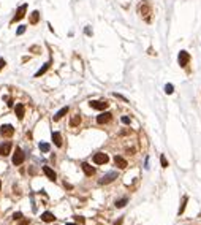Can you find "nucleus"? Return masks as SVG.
Masks as SVG:
<instances>
[{
    "label": "nucleus",
    "instance_id": "4be33fe9",
    "mask_svg": "<svg viewBox=\"0 0 201 225\" xmlns=\"http://www.w3.org/2000/svg\"><path fill=\"white\" fill-rule=\"evenodd\" d=\"M127 201H128V198H122V200H117V201H116V206H117V208H124V206L127 205Z\"/></svg>",
    "mask_w": 201,
    "mask_h": 225
},
{
    "label": "nucleus",
    "instance_id": "72a5a7b5",
    "mask_svg": "<svg viewBox=\"0 0 201 225\" xmlns=\"http://www.w3.org/2000/svg\"><path fill=\"white\" fill-rule=\"evenodd\" d=\"M122 222H124V219H119V220H117V222H116V224H114V225H120V224H122Z\"/></svg>",
    "mask_w": 201,
    "mask_h": 225
},
{
    "label": "nucleus",
    "instance_id": "423d86ee",
    "mask_svg": "<svg viewBox=\"0 0 201 225\" xmlns=\"http://www.w3.org/2000/svg\"><path fill=\"white\" fill-rule=\"evenodd\" d=\"M188 60H190V54H188L187 51H181V52H179L177 62H179V65H181V67H187Z\"/></svg>",
    "mask_w": 201,
    "mask_h": 225
},
{
    "label": "nucleus",
    "instance_id": "c9c22d12",
    "mask_svg": "<svg viewBox=\"0 0 201 225\" xmlns=\"http://www.w3.org/2000/svg\"><path fill=\"white\" fill-rule=\"evenodd\" d=\"M0 189H2V181H0Z\"/></svg>",
    "mask_w": 201,
    "mask_h": 225
},
{
    "label": "nucleus",
    "instance_id": "f3484780",
    "mask_svg": "<svg viewBox=\"0 0 201 225\" xmlns=\"http://www.w3.org/2000/svg\"><path fill=\"white\" fill-rule=\"evenodd\" d=\"M52 141H54V144L57 147L62 146V135L59 132H52Z\"/></svg>",
    "mask_w": 201,
    "mask_h": 225
},
{
    "label": "nucleus",
    "instance_id": "a878e982",
    "mask_svg": "<svg viewBox=\"0 0 201 225\" xmlns=\"http://www.w3.org/2000/svg\"><path fill=\"white\" fill-rule=\"evenodd\" d=\"M24 32H25V25H19L17 30H16V35H22Z\"/></svg>",
    "mask_w": 201,
    "mask_h": 225
},
{
    "label": "nucleus",
    "instance_id": "dca6fc26",
    "mask_svg": "<svg viewBox=\"0 0 201 225\" xmlns=\"http://www.w3.org/2000/svg\"><path fill=\"white\" fill-rule=\"evenodd\" d=\"M68 111H70V108H68V106H63V108H62L60 111H57V112L54 114V121H55V122H57V121H60L62 117H63Z\"/></svg>",
    "mask_w": 201,
    "mask_h": 225
},
{
    "label": "nucleus",
    "instance_id": "39448f33",
    "mask_svg": "<svg viewBox=\"0 0 201 225\" xmlns=\"http://www.w3.org/2000/svg\"><path fill=\"white\" fill-rule=\"evenodd\" d=\"M114 179H117V173L116 171H109V173H106L105 176L100 179V184H109V182H113Z\"/></svg>",
    "mask_w": 201,
    "mask_h": 225
},
{
    "label": "nucleus",
    "instance_id": "b1692460",
    "mask_svg": "<svg viewBox=\"0 0 201 225\" xmlns=\"http://www.w3.org/2000/svg\"><path fill=\"white\" fill-rule=\"evenodd\" d=\"M160 163H162V167H163V168H166V167H168V160H166V157H165L163 154L160 155Z\"/></svg>",
    "mask_w": 201,
    "mask_h": 225
},
{
    "label": "nucleus",
    "instance_id": "6ab92c4d",
    "mask_svg": "<svg viewBox=\"0 0 201 225\" xmlns=\"http://www.w3.org/2000/svg\"><path fill=\"white\" fill-rule=\"evenodd\" d=\"M38 21H40V11H33L30 14V24L35 25V24H38Z\"/></svg>",
    "mask_w": 201,
    "mask_h": 225
},
{
    "label": "nucleus",
    "instance_id": "412c9836",
    "mask_svg": "<svg viewBox=\"0 0 201 225\" xmlns=\"http://www.w3.org/2000/svg\"><path fill=\"white\" fill-rule=\"evenodd\" d=\"M187 201H188V197H184L182 198V205H181V208H179V216L184 212V209H185V205H187Z\"/></svg>",
    "mask_w": 201,
    "mask_h": 225
},
{
    "label": "nucleus",
    "instance_id": "c85d7f7f",
    "mask_svg": "<svg viewBox=\"0 0 201 225\" xmlns=\"http://www.w3.org/2000/svg\"><path fill=\"white\" fill-rule=\"evenodd\" d=\"M120 121H122L124 124H127V125L130 124V117H128V116H122V119H120Z\"/></svg>",
    "mask_w": 201,
    "mask_h": 225
},
{
    "label": "nucleus",
    "instance_id": "473e14b6",
    "mask_svg": "<svg viewBox=\"0 0 201 225\" xmlns=\"http://www.w3.org/2000/svg\"><path fill=\"white\" fill-rule=\"evenodd\" d=\"M29 224V220H21L19 222V225H27Z\"/></svg>",
    "mask_w": 201,
    "mask_h": 225
},
{
    "label": "nucleus",
    "instance_id": "2f4dec72",
    "mask_svg": "<svg viewBox=\"0 0 201 225\" xmlns=\"http://www.w3.org/2000/svg\"><path fill=\"white\" fill-rule=\"evenodd\" d=\"M85 35H89V37L92 35V30H90V29H89V27H85Z\"/></svg>",
    "mask_w": 201,
    "mask_h": 225
},
{
    "label": "nucleus",
    "instance_id": "5701e85b",
    "mask_svg": "<svg viewBox=\"0 0 201 225\" xmlns=\"http://www.w3.org/2000/svg\"><path fill=\"white\" fill-rule=\"evenodd\" d=\"M40 149L43 151V152H49V149H51V146H49L48 143H40Z\"/></svg>",
    "mask_w": 201,
    "mask_h": 225
},
{
    "label": "nucleus",
    "instance_id": "9b49d317",
    "mask_svg": "<svg viewBox=\"0 0 201 225\" xmlns=\"http://www.w3.org/2000/svg\"><path fill=\"white\" fill-rule=\"evenodd\" d=\"M10 152H11V143L10 141L2 143V146H0V155L7 157V155H10Z\"/></svg>",
    "mask_w": 201,
    "mask_h": 225
},
{
    "label": "nucleus",
    "instance_id": "1a4fd4ad",
    "mask_svg": "<svg viewBox=\"0 0 201 225\" xmlns=\"http://www.w3.org/2000/svg\"><path fill=\"white\" fill-rule=\"evenodd\" d=\"M111 119H113V114L106 111V112H102V114L97 117V122H98V124H108Z\"/></svg>",
    "mask_w": 201,
    "mask_h": 225
},
{
    "label": "nucleus",
    "instance_id": "9d476101",
    "mask_svg": "<svg viewBox=\"0 0 201 225\" xmlns=\"http://www.w3.org/2000/svg\"><path fill=\"white\" fill-rule=\"evenodd\" d=\"M81 168H82V171L85 173V176H93V174H95V168H93L92 165H89L87 162H82Z\"/></svg>",
    "mask_w": 201,
    "mask_h": 225
},
{
    "label": "nucleus",
    "instance_id": "393cba45",
    "mask_svg": "<svg viewBox=\"0 0 201 225\" xmlns=\"http://www.w3.org/2000/svg\"><path fill=\"white\" fill-rule=\"evenodd\" d=\"M165 92H166V94H173L174 92L173 84H166V86H165Z\"/></svg>",
    "mask_w": 201,
    "mask_h": 225
},
{
    "label": "nucleus",
    "instance_id": "f8f14e48",
    "mask_svg": "<svg viewBox=\"0 0 201 225\" xmlns=\"http://www.w3.org/2000/svg\"><path fill=\"white\" fill-rule=\"evenodd\" d=\"M43 173L48 176V179H51V181H55L57 179V174H55V171L52 170L51 167H43Z\"/></svg>",
    "mask_w": 201,
    "mask_h": 225
},
{
    "label": "nucleus",
    "instance_id": "6e6552de",
    "mask_svg": "<svg viewBox=\"0 0 201 225\" xmlns=\"http://www.w3.org/2000/svg\"><path fill=\"white\" fill-rule=\"evenodd\" d=\"M89 105L92 106L93 109H98V111H105V109L108 108V103L106 102H98V100H92Z\"/></svg>",
    "mask_w": 201,
    "mask_h": 225
},
{
    "label": "nucleus",
    "instance_id": "f03ea898",
    "mask_svg": "<svg viewBox=\"0 0 201 225\" xmlns=\"http://www.w3.org/2000/svg\"><path fill=\"white\" fill-rule=\"evenodd\" d=\"M108 160H109V157L105 152H97L93 155V163H97V165H105V163H108Z\"/></svg>",
    "mask_w": 201,
    "mask_h": 225
},
{
    "label": "nucleus",
    "instance_id": "2eb2a0df",
    "mask_svg": "<svg viewBox=\"0 0 201 225\" xmlns=\"http://www.w3.org/2000/svg\"><path fill=\"white\" fill-rule=\"evenodd\" d=\"M51 64H52V60H49V62H46V64H44V65H43V67H41V68H40V70H38V72H37V73H35V78H40V76H41V75H44V73H46V72H48V70H49V67H51Z\"/></svg>",
    "mask_w": 201,
    "mask_h": 225
},
{
    "label": "nucleus",
    "instance_id": "cd10ccee",
    "mask_svg": "<svg viewBox=\"0 0 201 225\" xmlns=\"http://www.w3.org/2000/svg\"><path fill=\"white\" fill-rule=\"evenodd\" d=\"M13 219H14V220H21V219H22V214H21V212H14Z\"/></svg>",
    "mask_w": 201,
    "mask_h": 225
},
{
    "label": "nucleus",
    "instance_id": "ddd939ff",
    "mask_svg": "<svg viewBox=\"0 0 201 225\" xmlns=\"http://www.w3.org/2000/svg\"><path fill=\"white\" fill-rule=\"evenodd\" d=\"M114 163H116V167H119L120 170H124V168H127V160L124 159V157H120V155H116L114 157Z\"/></svg>",
    "mask_w": 201,
    "mask_h": 225
},
{
    "label": "nucleus",
    "instance_id": "a211bd4d",
    "mask_svg": "<svg viewBox=\"0 0 201 225\" xmlns=\"http://www.w3.org/2000/svg\"><path fill=\"white\" fill-rule=\"evenodd\" d=\"M41 220H44V222H54L55 217H54V214H52V212H43V214H41Z\"/></svg>",
    "mask_w": 201,
    "mask_h": 225
},
{
    "label": "nucleus",
    "instance_id": "20e7f679",
    "mask_svg": "<svg viewBox=\"0 0 201 225\" xmlns=\"http://www.w3.org/2000/svg\"><path fill=\"white\" fill-rule=\"evenodd\" d=\"M0 135H2V137H13V135H14L13 125H10V124L2 125V127H0Z\"/></svg>",
    "mask_w": 201,
    "mask_h": 225
},
{
    "label": "nucleus",
    "instance_id": "aec40b11",
    "mask_svg": "<svg viewBox=\"0 0 201 225\" xmlns=\"http://www.w3.org/2000/svg\"><path fill=\"white\" fill-rule=\"evenodd\" d=\"M79 124H81V116H79V114H75V116L71 117V121H70V125L76 127V125H79Z\"/></svg>",
    "mask_w": 201,
    "mask_h": 225
},
{
    "label": "nucleus",
    "instance_id": "7ed1b4c3",
    "mask_svg": "<svg viewBox=\"0 0 201 225\" xmlns=\"http://www.w3.org/2000/svg\"><path fill=\"white\" fill-rule=\"evenodd\" d=\"M24 159H25V155H24V152H22V149H19V147H16V152L13 154V165H21L22 162H24Z\"/></svg>",
    "mask_w": 201,
    "mask_h": 225
},
{
    "label": "nucleus",
    "instance_id": "bb28decb",
    "mask_svg": "<svg viewBox=\"0 0 201 225\" xmlns=\"http://www.w3.org/2000/svg\"><path fill=\"white\" fill-rule=\"evenodd\" d=\"M75 220L78 222L79 225H84V217H81V216H76V217H75Z\"/></svg>",
    "mask_w": 201,
    "mask_h": 225
},
{
    "label": "nucleus",
    "instance_id": "f257e3e1",
    "mask_svg": "<svg viewBox=\"0 0 201 225\" xmlns=\"http://www.w3.org/2000/svg\"><path fill=\"white\" fill-rule=\"evenodd\" d=\"M140 13L144 17L146 22H150V13H152V10H150V5L147 3V0H143V3L140 5Z\"/></svg>",
    "mask_w": 201,
    "mask_h": 225
},
{
    "label": "nucleus",
    "instance_id": "4468645a",
    "mask_svg": "<svg viewBox=\"0 0 201 225\" xmlns=\"http://www.w3.org/2000/svg\"><path fill=\"white\" fill-rule=\"evenodd\" d=\"M14 111H16L17 119H22V117H24V114H25V108H24V105H22V103H17L16 108H14Z\"/></svg>",
    "mask_w": 201,
    "mask_h": 225
},
{
    "label": "nucleus",
    "instance_id": "7c9ffc66",
    "mask_svg": "<svg viewBox=\"0 0 201 225\" xmlns=\"http://www.w3.org/2000/svg\"><path fill=\"white\" fill-rule=\"evenodd\" d=\"M5 65H7V62H5V59H0V70L3 68Z\"/></svg>",
    "mask_w": 201,
    "mask_h": 225
},
{
    "label": "nucleus",
    "instance_id": "f704fd0d",
    "mask_svg": "<svg viewBox=\"0 0 201 225\" xmlns=\"http://www.w3.org/2000/svg\"><path fill=\"white\" fill-rule=\"evenodd\" d=\"M67 225H76V224H67Z\"/></svg>",
    "mask_w": 201,
    "mask_h": 225
},
{
    "label": "nucleus",
    "instance_id": "c756f323",
    "mask_svg": "<svg viewBox=\"0 0 201 225\" xmlns=\"http://www.w3.org/2000/svg\"><path fill=\"white\" fill-rule=\"evenodd\" d=\"M113 95H114V97H117V98H120V100H124V102H128V100H127L124 95H120V94H113Z\"/></svg>",
    "mask_w": 201,
    "mask_h": 225
},
{
    "label": "nucleus",
    "instance_id": "0eeeda50",
    "mask_svg": "<svg viewBox=\"0 0 201 225\" xmlns=\"http://www.w3.org/2000/svg\"><path fill=\"white\" fill-rule=\"evenodd\" d=\"M25 11H27V5H21L19 8H17V11H16V14H14V17H13V21L11 22H16V21H21L22 17L25 16Z\"/></svg>",
    "mask_w": 201,
    "mask_h": 225
}]
</instances>
